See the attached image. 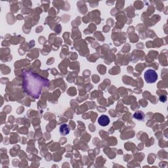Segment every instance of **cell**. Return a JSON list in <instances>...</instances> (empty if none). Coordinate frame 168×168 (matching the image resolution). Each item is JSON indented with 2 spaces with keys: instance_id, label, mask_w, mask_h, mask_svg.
<instances>
[{
  "instance_id": "4",
  "label": "cell",
  "mask_w": 168,
  "mask_h": 168,
  "mask_svg": "<svg viewBox=\"0 0 168 168\" xmlns=\"http://www.w3.org/2000/svg\"><path fill=\"white\" fill-rule=\"evenodd\" d=\"M70 131V128L69 127V126L67 124H62L60 126L59 128V132L60 134L62 136L67 135L68 134H69Z\"/></svg>"
},
{
  "instance_id": "1",
  "label": "cell",
  "mask_w": 168,
  "mask_h": 168,
  "mask_svg": "<svg viewBox=\"0 0 168 168\" xmlns=\"http://www.w3.org/2000/svg\"><path fill=\"white\" fill-rule=\"evenodd\" d=\"M24 89L27 94L33 97H40L42 90L48 85L49 81L30 71L23 72Z\"/></svg>"
},
{
  "instance_id": "3",
  "label": "cell",
  "mask_w": 168,
  "mask_h": 168,
  "mask_svg": "<svg viewBox=\"0 0 168 168\" xmlns=\"http://www.w3.org/2000/svg\"><path fill=\"white\" fill-rule=\"evenodd\" d=\"M98 123L101 126L105 127L110 124V119L106 115H102L98 119Z\"/></svg>"
},
{
  "instance_id": "5",
  "label": "cell",
  "mask_w": 168,
  "mask_h": 168,
  "mask_svg": "<svg viewBox=\"0 0 168 168\" xmlns=\"http://www.w3.org/2000/svg\"><path fill=\"white\" fill-rule=\"evenodd\" d=\"M133 118L139 121H143L145 118V114L142 111H137L133 114Z\"/></svg>"
},
{
  "instance_id": "2",
  "label": "cell",
  "mask_w": 168,
  "mask_h": 168,
  "mask_svg": "<svg viewBox=\"0 0 168 168\" xmlns=\"http://www.w3.org/2000/svg\"><path fill=\"white\" fill-rule=\"evenodd\" d=\"M145 80L147 83H153L156 82L158 80V74L156 72L152 69L146 70L144 75Z\"/></svg>"
}]
</instances>
